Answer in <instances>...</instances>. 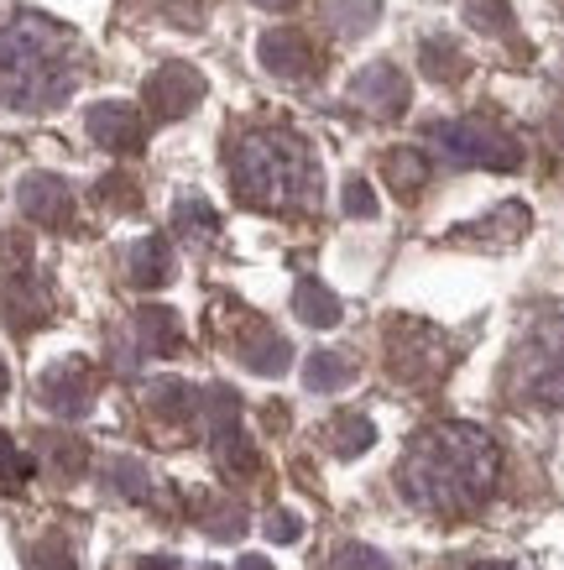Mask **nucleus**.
<instances>
[{
	"label": "nucleus",
	"instance_id": "f257e3e1",
	"mask_svg": "<svg viewBox=\"0 0 564 570\" xmlns=\"http://www.w3.org/2000/svg\"><path fill=\"white\" fill-rule=\"evenodd\" d=\"M496 482V445L476 424H439L424 430L397 461V492L434 519L476 513L492 498Z\"/></svg>",
	"mask_w": 564,
	"mask_h": 570
},
{
	"label": "nucleus",
	"instance_id": "f03ea898",
	"mask_svg": "<svg viewBox=\"0 0 564 570\" xmlns=\"http://www.w3.org/2000/svg\"><path fill=\"white\" fill-rule=\"evenodd\" d=\"M79 85V42L37 11H0V100L17 110H52Z\"/></svg>",
	"mask_w": 564,
	"mask_h": 570
},
{
	"label": "nucleus",
	"instance_id": "7ed1b4c3",
	"mask_svg": "<svg viewBox=\"0 0 564 570\" xmlns=\"http://www.w3.org/2000/svg\"><path fill=\"white\" fill-rule=\"evenodd\" d=\"M230 184L251 209H298L314 199L319 168L293 131H251L230 153Z\"/></svg>",
	"mask_w": 564,
	"mask_h": 570
},
{
	"label": "nucleus",
	"instance_id": "20e7f679",
	"mask_svg": "<svg viewBox=\"0 0 564 570\" xmlns=\"http://www.w3.org/2000/svg\"><path fill=\"white\" fill-rule=\"evenodd\" d=\"M513 393L538 409H564V314H548L517 341Z\"/></svg>",
	"mask_w": 564,
	"mask_h": 570
},
{
	"label": "nucleus",
	"instance_id": "39448f33",
	"mask_svg": "<svg viewBox=\"0 0 564 570\" xmlns=\"http://www.w3.org/2000/svg\"><path fill=\"white\" fill-rule=\"evenodd\" d=\"M434 141H439L445 163H455V168L513 174L517 163H523V147L492 121H445V126H434Z\"/></svg>",
	"mask_w": 564,
	"mask_h": 570
},
{
	"label": "nucleus",
	"instance_id": "423d86ee",
	"mask_svg": "<svg viewBox=\"0 0 564 570\" xmlns=\"http://www.w3.org/2000/svg\"><path fill=\"white\" fill-rule=\"evenodd\" d=\"M387 351H393V377L403 382H434L449 366L445 335L418 325V320H403V325L387 330Z\"/></svg>",
	"mask_w": 564,
	"mask_h": 570
},
{
	"label": "nucleus",
	"instance_id": "0eeeda50",
	"mask_svg": "<svg viewBox=\"0 0 564 570\" xmlns=\"http://www.w3.org/2000/svg\"><path fill=\"white\" fill-rule=\"evenodd\" d=\"M37 397H42V409H52L58 419H79L95 409V366L89 362H58L42 372L37 382Z\"/></svg>",
	"mask_w": 564,
	"mask_h": 570
},
{
	"label": "nucleus",
	"instance_id": "6e6552de",
	"mask_svg": "<svg viewBox=\"0 0 564 570\" xmlns=\"http://www.w3.org/2000/svg\"><path fill=\"white\" fill-rule=\"evenodd\" d=\"M141 100L152 110V121H178V116H188L194 105L205 100V79L188 69V63H162V69L147 79Z\"/></svg>",
	"mask_w": 564,
	"mask_h": 570
},
{
	"label": "nucleus",
	"instance_id": "1a4fd4ad",
	"mask_svg": "<svg viewBox=\"0 0 564 570\" xmlns=\"http://www.w3.org/2000/svg\"><path fill=\"white\" fill-rule=\"evenodd\" d=\"M350 95H356L360 110H372L376 121H393V116H403V105H408V79L393 63H372V69L356 73Z\"/></svg>",
	"mask_w": 564,
	"mask_h": 570
},
{
	"label": "nucleus",
	"instance_id": "9d476101",
	"mask_svg": "<svg viewBox=\"0 0 564 570\" xmlns=\"http://www.w3.org/2000/svg\"><path fill=\"white\" fill-rule=\"evenodd\" d=\"M89 137L100 141L105 153H137L141 137H147V126H141L137 105L110 100V105H95V110H89Z\"/></svg>",
	"mask_w": 564,
	"mask_h": 570
},
{
	"label": "nucleus",
	"instance_id": "9b49d317",
	"mask_svg": "<svg viewBox=\"0 0 564 570\" xmlns=\"http://www.w3.org/2000/svg\"><path fill=\"white\" fill-rule=\"evenodd\" d=\"M261 63H267L277 79H308V73L319 69V52H314V42H308L304 32L283 27V32L261 37Z\"/></svg>",
	"mask_w": 564,
	"mask_h": 570
},
{
	"label": "nucleus",
	"instance_id": "f8f14e48",
	"mask_svg": "<svg viewBox=\"0 0 564 570\" xmlns=\"http://www.w3.org/2000/svg\"><path fill=\"white\" fill-rule=\"evenodd\" d=\"M21 209H27L37 225H69L73 220V194H69L63 178L32 174L27 184H21Z\"/></svg>",
	"mask_w": 564,
	"mask_h": 570
},
{
	"label": "nucleus",
	"instance_id": "ddd939ff",
	"mask_svg": "<svg viewBox=\"0 0 564 570\" xmlns=\"http://www.w3.org/2000/svg\"><path fill=\"white\" fill-rule=\"evenodd\" d=\"M240 351V362L251 366V372H261V377H277V372H288V341L283 335H273L267 325H251V335L246 341H236Z\"/></svg>",
	"mask_w": 564,
	"mask_h": 570
},
{
	"label": "nucleus",
	"instance_id": "4468645a",
	"mask_svg": "<svg viewBox=\"0 0 564 570\" xmlns=\"http://www.w3.org/2000/svg\"><path fill=\"white\" fill-rule=\"evenodd\" d=\"M37 455H42V471H52L58 482H79L89 466L85 440H73V434H42V440H37Z\"/></svg>",
	"mask_w": 564,
	"mask_h": 570
},
{
	"label": "nucleus",
	"instance_id": "2eb2a0df",
	"mask_svg": "<svg viewBox=\"0 0 564 570\" xmlns=\"http://www.w3.org/2000/svg\"><path fill=\"white\" fill-rule=\"evenodd\" d=\"M382 174H387V184H393L397 199H418L424 184H428V157L418 153V147H403V153L382 157Z\"/></svg>",
	"mask_w": 564,
	"mask_h": 570
},
{
	"label": "nucleus",
	"instance_id": "dca6fc26",
	"mask_svg": "<svg viewBox=\"0 0 564 570\" xmlns=\"http://www.w3.org/2000/svg\"><path fill=\"white\" fill-rule=\"evenodd\" d=\"M172 277V252L162 236H147V242L131 246V283L137 288H162Z\"/></svg>",
	"mask_w": 564,
	"mask_h": 570
},
{
	"label": "nucleus",
	"instance_id": "f3484780",
	"mask_svg": "<svg viewBox=\"0 0 564 570\" xmlns=\"http://www.w3.org/2000/svg\"><path fill=\"white\" fill-rule=\"evenodd\" d=\"M376 430H372V419H360V414H335L325 424V450L329 455H340V461H350V455H360V450H372Z\"/></svg>",
	"mask_w": 564,
	"mask_h": 570
},
{
	"label": "nucleus",
	"instance_id": "a211bd4d",
	"mask_svg": "<svg viewBox=\"0 0 564 570\" xmlns=\"http://www.w3.org/2000/svg\"><path fill=\"white\" fill-rule=\"evenodd\" d=\"M6 320H11V330H37L48 320V298H42V288L32 277H17L6 288Z\"/></svg>",
	"mask_w": 564,
	"mask_h": 570
},
{
	"label": "nucleus",
	"instance_id": "6ab92c4d",
	"mask_svg": "<svg viewBox=\"0 0 564 570\" xmlns=\"http://www.w3.org/2000/svg\"><path fill=\"white\" fill-rule=\"evenodd\" d=\"M137 335L152 356H168V351H178V341H184V325H178V314L172 309H141L137 314Z\"/></svg>",
	"mask_w": 564,
	"mask_h": 570
},
{
	"label": "nucleus",
	"instance_id": "aec40b11",
	"mask_svg": "<svg viewBox=\"0 0 564 570\" xmlns=\"http://www.w3.org/2000/svg\"><path fill=\"white\" fill-rule=\"evenodd\" d=\"M152 414H162L168 424H184V419L199 414V397L188 382H152Z\"/></svg>",
	"mask_w": 564,
	"mask_h": 570
},
{
	"label": "nucleus",
	"instance_id": "412c9836",
	"mask_svg": "<svg viewBox=\"0 0 564 570\" xmlns=\"http://www.w3.org/2000/svg\"><path fill=\"white\" fill-rule=\"evenodd\" d=\"M350 377H356V362H350L345 351H319V356L308 362V387H314V393H335V387H345Z\"/></svg>",
	"mask_w": 564,
	"mask_h": 570
},
{
	"label": "nucleus",
	"instance_id": "4be33fe9",
	"mask_svg": "<svg viewBox=\"0 0 564 570\" xmlns=\"http://www.w3.org/2000/svg\"><path fill=\"white\" fill-rule=\"evenodd\" d=\"M298 314H304L308 325H335V320H340V298L329 294L325 283L304 277V283H298Z\"/></svg>",
	"mask_w": 564,
	"mask_h": 570
},
{
	"label": "nucleus",
	"instance_id": "5701e85b",
	"mask_svg": "<svg viewBox=\"0 0 564 570\" xmlns=\"http://www.w3.org/2000/svg\"><path fill=\"white\" fill-rule=\"evenodd\" d=\"M110 487H116L120 498H131V502H141V498H152V476H147V466H137V461H110Z\"/></svg>",
	"mask_w": 564,
	"mask_h": 570
},
{
	"label": "nucleus",
	"instance_id": "b1692460",
	"mask_svg": "<svg viewBox=\"0 0 564 570\" xmlns=\"http://www.w3.org/2000/svg\"><path fill=\"white\" fill-rule=\"evenodd\" d=\"M27 471H32V461L17 450V440L0 430V492H21L27 487Z\"/></svg>",
	"mask_w": 564,
	"mask_h": 570
},
{
	"label": "nucleus",
	"instance_id": "393cba45",
	"mask_svg": "<svg viewBox=\"0 0 564 570\" xmlns=\"http://www.w3.org/2000/svg\"><path fill=\"white\" fill-rule=\"evenodd\" d=\"M424 69H428V79H461L465 58H461V48H455V42H428V48H424Z\"/></svg>",
	"mask_w": 564,
	"mask_h": 570
},
{
	"label": "nucleus",
	"instance_id": "a878e982",
	"mask_svg": "<svg viewBox=\"0 0 564 570\" xmlns=\"http://www.w3.org/2000/svg\"><path fill=\"white\" fill-rule=\"evenodd\" d=\"M325 570H387V560H382L372 544H340V550L329 554Z\"/></svg>",
	"mask_w": 564,
	"mask_h": 570
},
{
	"label": "nucleus",
	"instance_id": "bb28decb",
	"mask_svg": "<svg viewBox=\"0 0 564 570\" xmlns=\"http://www.w3.org/2000/svg\"><path fill=\"white\" fill-rule=\"evenodd\" d=\"M32 570H73L69 544H58V539H42V544L32 550Z\"/></svg>",
	"mask_w": 564,
	"mask_h": 570
},
{
	"label": "nucleus",
	"instance_id": "cd10ccee",
	"mask_svg": "<svg viewBox=\"0 0 564 570\" xmlns=\"http://www.w3.org/2000/svg\"><path fill=\"white\" fill-rule=\"evenodd\" d=\"M345 209H350V215H360V220H372V215H376V194H372V184H366V178H350V184H345Z\"/></svg>",
	"mask_w": 564,
	"mask_h": 570
},
{
	"label": "nucleus",
	"instance_id": "c85d7f7f",
	"mask_svg": "<svg viewBox=\"0 0 564 570\" xmlns=\"http://www.w3.org/2000/svg\"><path fill=\"white\" fill-rule=\"evenodd\" d=\"M246 523H240V508H230V502H220V508H209V534L215 539H236Z\"/></svg>",
	"mask_w": 564,
	"mask_h": 570
},
{
	"label": "nucleus",
	"instance_id": "c756f323",
	"mask_svg": "<svg viewBox=\"0 0 564 570\" xmlns=\"http://www.w3.org/2000/svg\"><path fill=\"white\" fill-rule=\"evenodd\" d=\"M178 225H184L188 236H209V230H215V215H209V205L194 199V205H178Z\"/></svg>",
	"mask_w": 564,
	"mask_h": 570
},
{
	"label": "nucleus",
	"instance_id": "7c9ffc66",
	"mask_svg": "<svg viewBox=\"0 0 564 570\" xmlns=\"http://www.w3.org/2000/svg\"><path fill=\"white\" fill-rule=\"evenodd\" d=\"M471 21H476L481 32H486V27L502 32V27H507V11H502V0H471Z\"/></svg>",
	"mask_w": 564,
	"mask_h": 570
},
{
	"label": "nucleus",
	"instance_id": "2f4dec72",
	"mask_svg": "<svg viewBox=\"0 0 564 570\" xmlns=\"http://www.w3.org/2000/svg\"><path fill=\"white\" fill-rule=\"evenodd\" d=\"M267 534L283 539V544H293V539H298V519H293V513H273V523H267Z\"/></svg>",
	"mask_w": 564,
	"mask_h": 570
},
{
	"label": "nucleus",
	"instance_id": "473e14b6",
	"mask_svg": "<svg viewBox=\"0 0 564 570\" xmlns=\"http://www.w3.org/2000/svg\"><path fill=\"white\" fill-rule=\"evenodd\" d=\"M105 199H116V205H137V194H131L126 178H110V184H105Z\"/></svg>",
	"mask_w": 564,
	"mask_h": 570
},
{
	"label": "nucleus",
	"instance_id": "72a5a7b5",
	"mask_svg": "<svg viewBox=\"0 0 564 570\" xmlns=\"http://www.w3.org/2000/svg\"><path fill=\"white\" fill-rule=\"evenodd\" d=\"M137 570H184V566H178V560H141Z\"/></svg>",
	"mask_w": 564,
	"mask_h": 570
},
{
	"label": "nucleus",
	"instance_id": "f704fd0d",
	"mask_svg": "<svg viewBox=\"0 0 564 570\" xmlns=\"http://www.w3.org/2000/svg\"><path fill=\"white\" fill-rule=\"evenodd\" d=\"M257 6H267V11H293V6H304V0H257Z\"/></svg>",
	"mask_w": 564,
	"mask_h": 570
},
{
	"label": "nucleus",
	"instance_id": "c9c22d12",
	"mask_svg": "<svg viewBox=\"0 0 564 570\" xmlns=\"http://www.w3.org/2000/svg\"><path fill=\"white\" fill-rule=\"evenodd\" d=\"M236 570H273V566H267V560H257V554H246V560H240Z\"/></svg>",
	"mask_w": 564,
	"mask_h": 570
},
{
	"label": "nucleus",
	"instance_id": "e433bc0d",
	"mask_svg": "<svg viewBox=\"0 0 564 570\" xmlns=\"http://www.w3.org/2000/svg\"><path fill=\"white\" fill-rule=\"evenodd\" d=\"M465 570H517V566H502V560H481V566H465Z\"/></svg>",
	"mask_w": 564,
	"mask_h": 570
},
{
	"label": "nucleus",
	"instance_id": "4c0bfd02",
	"mask_svg": "<svg viewBox=\"0 0 564 570\" xmlns=\"http://www.w3.org/2000/svg\"><path fill=\"white\" fill-rule=\"evenodd\" d=\"M6 387H11V372H6V362H0V397H6Z\"/></svg>",
	"mask_w": 564,
	"mask_h": 570
}]
</instances>
